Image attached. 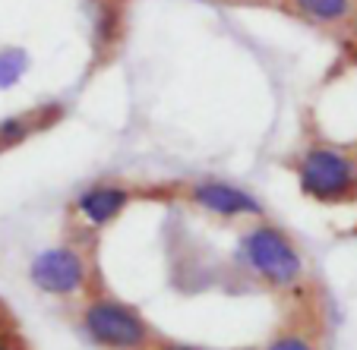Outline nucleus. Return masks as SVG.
<instances>
[{
    "instance_id": "1",
    "label": "nucleus",
    "mask_w": 357,
    "mask_h": 350,
    "mask_svg": "<svg viewBox=\"0 0 357 350\" xmlns=\"http://www.w3.org/2000/svg\"><path fill=\"white\" fill-rule=\"evenodd\" d=\"M234 265L247 278L275 294H301L307 284V259L288 230L272 221H250L234 246Z\"/></svg>"
},
{
    "instance_id": "2",
    "label": "nucleus",
    "mask_w": 357,
    "mask_h": 350,
    "mask_svg": "<svg viewBox=\"0 0 357 350\" xmlns=\"http://www.w3.org/2000/svg\"><path fill=\"white\" fill-rule=\"evenodd\" d=\"M76 319L82 335L101 350H152L158 341V331L133 303L101 287L82 296Z\"/></svg>"
},
{
    "instance_id": "3",
    "label": "nucleus",
    "mask_w": 357,
    "mask_h": 350,
    "mask_svg": "<svg viewBox=\"0 0 357 350\" xmlns=\"http://www.w3.org/2000/svg\"><path fill=\"white\" fill-rule=\"evenodd\" d=\"M297 186L319 205H344L357 199V155L332 142H310L291 161Z\"/></svg>"
},
{
    "instance_id": "4",
    "label": "nucleus",
    "mask_w": 357,
    "mask_h": 350,
    "mask_svg": "<svg viewBox=\"0 0 357 350\" xmlns=\"http://www.w3.org/2000/svg\"><path fill=\"white\" fill-rule=\"evenodd\" d=\"M29 281L38 294L54 300H82L95 290V259L86 243H54L32 256Z\"/></svg>"
},
{
    "instance_id": "5",
    "label": "nucleus",
    "mask_w": 357,
    "mask_h": 350,
    "mask_svg": "<svg viewBox=\"0 0 357 350\" xmlns=\"http://www.w3.org/2000/svg\"><path fill=\"white\" fill-rule=\"evenodd\" d=\"M181 199L222 221H259L266 215L263 202L250 189H243L241 183L218 180V177H202V180L187 183L181 189Z\"/></svg>"
},
{
    "instance_id": "6",
    "label": "nucleus",
    "mask_w": 357,
    "mask_h": 350,
    "mask_svg": "<svg viewBox=\"0 0 357 350\" xmlns=\"http://www.w3.org/2000/svg\"><path fill=\"white\" fill-rule=\"evenodd\" d=\"M136 189L121 180H95L82 186L73 199V218L79 221L82 230L98 234V230L111 228L123 212L133 205Z\"/></svg>"
},
{
    "instance_id": "7",
    "label": "nucleus",
    "mask_w": 357,
    "mask_h": 350,
    "mask_svg": "<svg viewBox=\"0 0 357 350\" xmlns=\"http://www.w3.org/2000/svg\"><path fill=\"white\" fill-rule=\"evenodd\" d=\"M57 120V108L47 104V108H32V111H22V114H10L0 120V148H16L29 139V136L41 133L47 123Z\"/></svg>"
},
{
    "instance_id": "8",
    "label": "nucleus",
    "mask_w": 357,
    "mask_h": 350,
    "mask_svg": "<svg viewBox=\"0 0 357 350\" xmlns=\"http://www.w3.org/2000/svg\"><path fill=\"white\" fill-rule=\"evenodd\" d=\"M288 7L294 10L301 19L310 22V26L338 29V26H344V22H351L357 3L354 0H288Z\"/></svg>"
},
{
    "instance_id": "9",
    "label": "nucleus",
    "mask_w": 357,
    "mask_h": 350,
    "mask_svg": "<svg viewBox=\"0 0 357 350\" xmlns=\"http://www.w3.org/2000/svg\"><path fill=\"white\" fill-rule=\"evenodd\" d=\"M29 63H32V57H29L26 47H20V45L0 47V92L20 86L29 73Z\"/></svg>"
},
{
    "instance_id": "10",
    "label": "nucleus",
    "mask_w": 357,
    "mask_h": 350,
    "mask_svg": "<svg viewBox=\"0 0 357 350\" xmlns=\"http://www.w3.org/2000/svg\"><path fill=\"white\" fill-rule=\"evenodd\" d=\"M259 350H319V341L307 325L291 322V325H284V328H278L275 335L266 341V347H259Z\"/></svg>"
},
{
    "instance_id": "11",
    "label": "nucleus",
    "mask_w": 357,
    "mask_h": 350,
    "mask_svg": "<svg viewBox=\"0 0 357 350\" xmlns=\"http://www.w3.org/2000/svg\"><path fill=\"white\" fill-rule=\"evenodd\" d=\"M152 350H222V347H202V344H183V341H168L158 335V341L152 344ZM234 350H257V347H234Z\"/></svg>"
},
{
    "instance_id": "12",
    "label": "nucleus",
    "mask_w": 357,
    "mask_h": 350,
    "mask_svg": "<svg viewBox=\"0 0 357 350\" xmlns=\"http://www.w3.org/2000/svg\"><path fill=\"white\" fill-rule=\"evenodd\" d=\"M0 350H26L22 347V341L13 335V331L3 325V316H0Z\"/></svg>"
},
{
    "instance_id": "13",
    "label": "nucleus",
    "mask_w": 357,
    "mask_h": 350,
    "mask_svg": "<svg viewBox=\"0 0 357 350\" xmlns=\"http://www.w3.org/2000/svg\"><path fill=\"white\" fill-rule=\"evenodd\" d=\"M351 45H354V54H357V10L351 16Z\"/></svg>"
},
{
    "instance_id": "14",
    "label": "nucleus",
    "mask_w": 357,
    "mask_h": 350,
    "mask_svg": "<svg viewBox=\"0 0 357 350\" xmlns=\"http://www.w3.org/2000/svg\"><path fill=\"white\" fill-rule=\"evenodd\" d=\"M199 3H222V0H199Z\"/></svg>"
},
{
    "instance_id": "15",
    "label": "nucleus",
    "mask_w": 357,
    "mask_h": 350,
    "mask_svg": "<svg viewBox=\"0 0 357 350\" xmlns=\"http://www.w3.org/2000/svg\"><path fill=\"white\" fill-rule=\"evenodd\" d=\"M0 155H3V148H0Z\"/></svg>"
}]
</instances>
